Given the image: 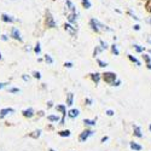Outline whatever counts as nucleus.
Returning <instances> with one entry per match:
<instances>
[{"label": "nucleus", "mask_w": 151, "mask_h": 151, "mask_svg": "<svg viewBox=\"0 0 151 151\" xmlns=\"http://www.w3.org/2000/svg\"><path fill=\"white\" fill-rule=\"evenodd\" d=\"M103 79L106 83L109 85H112L114 83V81H116L117 76H116V74L115 73H111V71H108V73H104L103 74Z\"/></svg>", "instance_id": "obj_1"}, {"label": "nucleus", "mask_w": 151, "mask_h": 151, "mask_svg": "<svg viewBox=\"0 0 151 151\" xmlns=\"http://www.w3.org/2000/svg\"><path fill=\"white\" fill-rule=\"evenodd\" d=\"M91 26H92V29L93 30H96L97 33L100 30V29H104V30H110L109 28H106V27H104L103 24H100L98 21H96V19H91Z\"/></svg>", "instance_id": "obj_2"}, {"label": "nucleus", "mask_w": 151, "mask_h": 151, "mask_svg": "<svg viewBox=\"0 0 151 151\" xmlns=\"http://www.w3.org/2000/svg\"><path fill=\"white\" fill-rule=\"evenodd\" d=\"M93 131H91V129H86V131H83L81 134H80V137H79V140L81 142V143H83V142H86L88 138L91 137V135H93Z\"/></svg>", "instance_id": "obj_3"}, {"label": "nucleus", "mask_w": 151, "mask_h": 151, "mask_svg": "<svg viewBox=\"0 0 151 151\" xmlns=\"http://www.w3.org/2000/svg\"><path fill=\"white\" fill-rule=\"evenodd\" d=\"M57 110L62 112L60 124H64V123H65V115H67V106H65V105H57Z\"/></svg>", "instance_id": "obj_4"}, {"label": "nucleus", "mask_w": 151, "mask_h": 151, "mask_svg": "<svg viewBox=\"0 0 151 151\" xmlns=\"http://www.w3.org/2000/svg\"><path fill=\"white\" fill-rule=\"evenodd\" d=\"M15 110L12 109V108H4V109H1L0 110V119H4L7 114H12Z\"/></svg>", "instance_id": "obj_5"}, {"label": "nucleus", "mask_w": 151, "mask_h": 151, "mask_svg": "<svg viewBox=\"0 0 151 151\" xmlns=\"http://www.w3.org/2000/svg\"><path fill=\"white\" fill-rule=\"evenodd\" d=\"M22 114H23L24 117L30 119V117L34 116V110H33V108H28V109H26V110H23V111H22Z\"/></svg>", "instance_id": "obj_6"}, {"label": "nucleus", "mask_w": 151, "mask_h": 151, "mask_svg": "<svg viewBox=\"0 0 151 151\" xmlns=\"http://www.w3.org/2000/svg\"><path fill=\"white\" fill-rule=\"evenodd\" d=\"M46 24H47V27H50V28H55V27H56V23H55V21H53V18H52V16L50 15V14H47Z\"/></svg>", "instance_id": "obj_7"}, {"label": "nucleus", "mask_w": 151, "mask_h": 151, "mask_svg": "<svg viewBox=\"0 0 151 151\" xmlns=\"http://www.w3.org/2000/svg\"><path fill=\"white\" fill-rule=\"evenodd\" d=\"M11 36L14 37V39H16V40L22 41V37H21V35H19V32H18V29H16V28H12V30H11Z\"/></svg>", "instance_id": "obj_8"}, {"label": "nucleus", "mask_w": 151, "mask_h": 151, "mask_svg": "<svg viewBox=\"0 0 151 151\" xmlns=\"http://www.w3.org/2000/svg\"><path fill=\"white\" fill-rule=\"evenodd\" d=\"M79 114H80V111H79L78 109H71V110H69V112H68V116H69L70 119H75V117L79 116Z\"/></svg>", "instance_id": "obj_9"}, {"label": "nucleus", "mask_w": 151, "mask_h": 151, "mask_svg": "<svg viewBox=\"0 0 151 151\" xmlns=\"http://www.w3.org/2000/svg\"><path fill=\"white\" fill-rule=\"evenodd\" d=\"M133 129H134V135H135V137H138V138H142V137H143V134H142V128L139 127V126H134Z\"/></svg>", "instance_id": "obj_10"}, {"label": "nucleus", "mask_w": 151, "mask_h": 151, "mask_svg": "<svg viewBox=\"0 0 151 151\" xmlns=\"http://www.w3.org/2000/svg\"><path fill=\"white\" fill-rule=\"evenodd\" d=\"M74 102V94L73 93H68L67 96V106H71Z\"/></svg>", "instance_id": "obj_11"}, {"label": "nucleus", "mask_w": 151, "mask_h": 151, "mask_svg": "<svg viewBox=\"0 0 151 151\" xmlns=\"http://www.w3.org/2000/svg\"><path fill=\"white\" fill-rule=\"evenodd\" d=\"M129 146H131V149L134 150V151H140V150H142V145L137 144V143H134V142H131V143H129Z\"/></svg>", "instance_id": "obj_12"}, {"label": "nucleus", "mask_w": 151, "mask_h": 151, "mask_svg": "<svg viewBox=\"0 0 151 151\" xmlns=\"http://www.w3.org/2000/svg\"><path fill=\"white\" fill-rule=\"evenodd\" d=\"M64 29L65 30H68L71 35H74L75 33H76V30H75V28L73 27V26H70V24H64Z\"/></svg>", "instance_id": "obj_13"}, {"label": "nucleus", "mask_w": 151, "mask_h": 151, "mask_svg": "<svg viewBox=\"0 0 151 151\" xmlns=\"http://www.w3.org/2000/svg\"><path fill=\"white\" fill-rule=\"evenodd\" d=\"M91 79L93 80V82H94L96 85H98V82H99V80H100V75H99L98 73H96V74H91Z\"/></svg>", "instance_id": "obj_14"}, {"label": "nucleus", "mask_w": 151, "mask_h": 151, "mask_svg": "<svg viewBox=\"0 0 151 151\" xmlns=\"http://www.w3.org/2000/svg\"><path fill=\"white\" fill-rule=\"evenodd\" d=\"M96 122H97V119H94V120L85 119V120H83V123H85V124H87V126H94V124H96Z\"/></svg>", "instance_id": "obj_15"}, {"label": "nucleus", "mask_w": 151, "mask_h": 151, "mask_svg": "<svg viewBox=\"0 0 151 151\" xmlns=\"http://www.w3.org/2000/svg\"><path fill=\"white\" fill-rule=\"evenodd\" d=\"M47 120L51 121V122H58L59 121V117L56 116V115H50V116H47Z\"/></svg>", "instance_id": "obj_16"}, {"label": "nucleus", "mask_w": 151, "mask_h": 151, "mask_svg": "<svg viewBox=\"0 0 151 151\" xmlns=\"http://www.w3.org/2000/svg\"><path fill=\"white\" fill-rule=\"evenodd\" d=\"M40 134H41V131H40V129H37V131H35V132L30 133V134H29V137H32V138H39V137H40Z\"/></svg>", "instance_id": "obj_17"}, {"label": "nucleus", "mask_w": 151, "mask_h": 151, "mask_svg": "<svg viewBox=\"0 0 151 151\" xmlns=\"http://www.w3.org/2000/svg\"><path fill=\"white\" fill-rule=\"evenodd\" d=\"M128 58H129V59H131V60H132L133 63H135V64H137L138 67H139V65H140V62H139V60H138V59H137L135 57H133L132 55H128Z\"/></svg>", "instance_id": "obj_18"}, {"label": "nucleus", "mask_w": 151, "mask_h": 151, "mask_svg": "<svg viewBox=\"0 0 151 151\" xmlns=\"http://www.w3.org/2000/svg\"><path fill=\"white\" fill-rule=\"evenodd\" d=\"M58 134L60 135V137H70V131H60V132H58Z\"/></svg>", "instance_id": "obj_19"}, {"label": "nucleus", "mask_w": 151, "mask_h": 151, "mask_svg": "<svg viewBox=\"0 0 151 151\" xmlns=\"http://www.w3.org/2000/svg\"><path fill=\"white\" fill-rule=\"evenodd\" d=\"M45 60L48 63V64H52V63H53L52 57H51V56H48V55H46V56H45Z\"/></svg>", "instance_id": "obj_20"}, {"label": "nucleus", "mask_w": 151, "mask_h": 151, "mask_svg": "<svg viewBox=\"0 0 151 151\" xmlns=\"http://www.w3.org/2000/svg\"><path fill=\"white\" fill-rule=\"evenodd\" d=\"M34 51H35V53H36V55H39V53L41 52V48H40V44H39V42H37V45L35 46V48H34Z\"/></svg>", "instance_id": "obj_21"}, {"label": "nucleus", "mask_w": 151, "mask_h": 151, "mask_svg": "<svg viewBox=\"0 0 151 151\" xmlns=\"http://www.w3.org/2000/svg\"><path fill=\"white\" fill-rule=\"evenodd\" d=\"M3 19H4L5 22H12V21H14V18H11V17L7 16V15H3Z\"/></svg>", "instance_id": "obj_22"}, {"label": "nucleus", "mask_w": 151, "mask_h": 151, "mask_svg": "<svg viewBox=\"0 0 151 151\" xmlns=\"http://www.w3.org/2000/svg\"><path fill=\"white\" fill-rule=\"evenodd\" d=\"M9 92H10V93H19L21 90H19V88H15V87H12V88L9 90Z\"/></svg>", "instance_id": "obj_23"}, {"label": "nucleus", "mask_w": 151, "mask_h": 151, "mask_svg": "<svg viewBox=\"0 0 151 151\" xmlns=\"http://www.w3.org/2000/svg\"><path fill=\"white\" fill-rule=\"evenodd\" d=\"M97 62H98L99 67H106V65H108V63H106V62H103V60H100V59H97Z\"/></svg>", "instance_id": "obj_24"}, {"label": "nucleus", "mask_w": 151, "mask_h": 151, "mask_svg": "<svg viewBox=\"0 0 151 151\" xmlns=\"http://www.w3.org/2000/svg\"><path fill=\"white\" fill-rule=\"evenodd\" d=\"M33 76H34L35 79H41V74H40L39 71H34V73H33Z\"/></svg>", "instance_id": "obj_25"}, {"label": "nucleus", "mask_w": 151, "mask_h": 151, "mask_svg": "<svg viewBox=\"0 0 151 151\" xmlns=\"http://www.w3.org/2000/svg\"><path fill=\"white\" fill-rule=\"evenodd\" d=\"M82 4H83V6H85L86 9H88V7L91 6V4H90L88 0H82Z\"/></svg>", "instance_id": "obj_26"}, {"label": "nucleus", "mask_w": 151, "mask_h": 151, "mask_svg": "<svg viewBox=\"0 0 151 151\" xmlns=\"http://www.w3.org/2000/svg\"><path fill=\"white\" fill-rule=\"evenodd\" d=\"M111 50H112V52H114L116 56L119 55V50H117V47H116V45H112L111 46Z\"/></svg>", "instance_id": "obj_27"}, {"label": "nucleus", "mask_w": 151, "mask_h": 151, "mask_svg": "<svg viewBox=\"0 0 151 151\" xmlns=\"http://www.w3.org/2000/svg\"><path fill=\"white\" fill-rule=\"evenodd\" d=\"M145 7H146V10H147V11H151V0H147Z\"/></svg>", "instance_id": "obj_28"}, {"label": "nucleus", "mask_w": 151, "mask_h": 151, "mask_svg": "<svg viewBox=\"0 0 151 151\" xmlns=\"http://www.w3.org/2000/svg\"><path fill=\"white\" fill-rule=\"evenodd\" d=\"M134 48L137 50V52H143L144 51V48L140 47V46H138V45H134Z\"/></svg>", "instance_id": "obj_29"}, {"label": "nucleus", "mask_w": 151, "mask_h": 151, "mask_svg": "<svg viewBox=\"0 0 151 151\" xmlns=\"http://www.w3.org/2000/svg\"><path fill=\"white\" fill-rule=\"evenodd\" d=\"M143 57H144V59H145V62H146V63H151V58H150L147 55H144Z\"/></svg>", "instance_id": "obj_30"}, {"label": "nucleus", "mask_w": 151, "mask_h": 151, "mask_svg": "<svg viewBox=\"0 0 151 151\" xmlns=\"http://www.w3.org/2000/svg\"><path fill=\"white\" fill-rule=\"evenodd\" d=\"M105 114H106L108 116H112V115H114V114H115V112H114V111H112V110H106V112H105Z\"/></svg>", "instance_id": "obj_31"}, {"label": "nucleus", "mask_w": 151, "mask_h": 151, "mask_svg": "<svg viewBox=\"0 0 151 151\" xmlns=\"http://www.w3.org/2000/svg\"><path fill=\"white\" fill-rule=\"evenodd\" d=\"M100 45H102V47H103V48H106V47H108V44H106V42H104L103 40H100Z\"/></svg>", "instance_id": "obj_32"}, {"label": "nucleus", "mask_w": 151, "mask_h": 151, "mask_svg": "<svg viewBox=\"0 0 151 151\" xmlns=\"http://www.w3.org/2000/svg\"><path fill=\"white\" fill-rule=\"evenodd\" d=\"M120 83H121V81L120 80H116V81H114V83H112L111 86H120Z\"/></svg>", "instance_id": "obj_33"}, {"label": "nucleus", "mask_w": 151, "mask_h": 151, "mask_svg": "<svg viewBox=\"0 0 151 151\" xmlns=\"http://www.w3.org/2000/svg\"><path fill=\"white\" fill-rule=\"evenodd\" d=\"M67 68H71L73 67V63H70V62H68V63H65V64H64Z\"/></svg>", "instance_id": "obj_34"}, {"label": "nucleus", "mask_w": 151, "mask_h": 151, "mask_svg": "<svg viewBox=\"0 0 151 151\" xmlns=\"http://www.w3.org/2000/svg\"><path fill=\"white\" fill-rule=\"evenodd\" d=\"M108 139H109V138H108V137L105 135V137H103V138H102V140H100V142H102V143H105V142H106Z\"/></svg>", "instance_id": "obj_35"}, {"label": "nucleus", "mask_w": 151, "mask_h": 151, "mask_svg": "<svg viewBox=\"0 0 151 151\" xmlns=\"http://www.w3.org/2000/svg\"><path fill=\"white\" fill-rule=\"evenodd\" d=\"M86 103H87V104H88V105H91V104H92V99H90V98H87V99H86Z\"/></svg>", "instance_id": "obj_36"}, {"label": "nucleus", "mask_w": 151, "mask_h": 151, "mask_svg": "<svg viewBox=\"0 0 151 151\" xmlns=\"http://www.w3.org/2000/svg\"><path fill=\"white\" fill-rule=\"evenodd\" d=\"M22 79H23L24 81H28V80H29V78L27 76V75H22Z\"/></svg>", "instance_id": "obj_37"}, {"label": "nucleus", "mask_w": 151, "mask_h": 151, "mask_svg": "<svg viewBox=\"0 0 151 151\" xmlns=\"http://www.w3.org/2000/svg\"><path fill=\"white\" fill-rule=\"evenodd\" d=\"M7 83H0V88H3V87H5Z\"/></svg>", "instance_id": "obj_38"}, {"label": "nucleus", "mask_w": 151, "mask_h": 151, "mask_svg": "<svg viewBox=\"0 0 151 151\" xmlns=\"http://www.w3.org/2000/svg\"><path fill=\"white\" fill-rule=\"evenodd\" d=\"M134 29H135V30H139L140 27H139V26H134Z\"/></svg>", "instance_id": "obj_39"}, {"label": "nucleus", "mask_w": 151, "mask_h": 151, "mask_svg": "<svg viewBox=\"0 0 151 151\" xmlns=\"http://www.w3.org/2000/svg\"><path fill=\"white\" fill-rule=\"evenodd\" d=\"M47 104H48V105H47V106H48V108H51V106H52V102H48V103H47Z\"/></svg>", "instance_id": "obj_40"}, {"label": "nucleus", "mask_w": 151, "mask_h": 151, "mask_svg": "<svg viewBox=\"0 0 151 151\" xmlns=\"http://www.w3.org/2000/svg\"><path fill=\"white\" fill-rule=\"evenodd\" d=\"M147 69L151 70V63H147Z\"/></svg>", "instance_id": "obj_41"}, {"label": "nucleus", "mask_w": 151, "mask_h": 151, "mask_svg": "<svg viewBox=\"0 0 151 151\" xmlns=\"http://www.w3.org/2000/svg\"><path fill=\"white\" fill-rule=\"evenodd\" d=\"M149 129H150V132H151V124H150V126H149Z\"/></svg>", "instance_id": "obj_42"}, {"label": "nucleus", "mask_w": 151, "mask_h": 151, "mask_svg": "<svg viewBox=\"0 0 151 151\" xmlns=\"http://www.w3.org/2000/svg\"><path fill=\"white\" fill-rule=\"evenodd\" d=\"M48 151H55V150H53V149H50V150H48Z\"/></svg>", "instance_id": "obj_43"}, {"label": "nucleus", "mask_w": 151, "mask_h": 151, "mask_svg": "<svg viewBox=\"0 0 151 151\" xmlns=\"http://www.w3.org/2000/svg\"><path fill=\"white\" fill-rule=\"evenodd\" d=\"M147 41H149V42H150V44H151V39H149V40H147Z\"/></svg>", "instance_id": "obj_44"}, {"label": "nucleus", "mask_w": 151, "mask_h": 151, "mask_svg": "<svg viewBox=\"0 0 151 151\" xmlns=\"http://www.w3.org/2000/svg\"><path fill=\"white\" fill-rule=\"evenodd\" d=\"M149 23H151V19H149Z\"/></svg>", "instance_id": "obj_45"}, {"label": "nucleus", "mask_w": 151, "mask_h": 151, "mask_svg": "<svg viewBox=\"0 0 151 151\" xmlns=\"http://www.w3.org/2000/svg\"><path fill=\"white\" fill-rule=\"evenodd\" d=\"M149 52H150V55H151V50H150V51H149Z\"/></svg>", "instance_id": "obj_46"}, {"label": "nucleus", "mask_w": 151, "mask_h": 151, "mask_svg": "<svg viewBox=\"0 0 151 151\" xmlns=\"http://www.w3.org/2000/svg\"><path fill=\"white\" fill-rule=\"evenodd\" d=\"M0 58H1V55H0Z\"/></svg>", "instance_id": "obj_47"}]
</instances>
